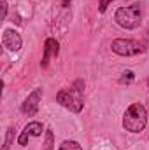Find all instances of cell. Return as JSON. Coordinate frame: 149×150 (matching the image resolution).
<instances>
[{"instance_id": "4", "label": "cell", "mask_w": 149, "mask_h": 150, "mask_svg": "<svg viewBox=\"0 0 149 150\" xmlns=\"http://www.w3.org/2000/svg\"><path fill=\"white\" fill-rule=\"evenodd\" d=\"M112 52L119 54V56H137L140 52H144V44L139 42V40H133V38H116L112 40L111 44Z\"/></svg>"}, {"instance_id": "13", "label": "cell", "mask_w": 149, "mask_h": 150, "mask_svg": "<svg viewBox=\"0 0 149 150\" xmlns=\"http://www.w3.org/2000/svg\"><path fill=\"white\" fill-rule=\"evenodd\" d=\"M30 138H32V136H30V134H28V133H27V131L23 129V133H21V134H19V138H18V143H19L21 147H27V145H28V140H30Z\"/></svg>"}, {"instance_id": "1", "label": "cell", "mask_w": 149, "mask_h": 150, "mask_svg": "<svg viewBox=\"0 0 149 150\" xmlns=\"http://www.w3.org/2000/svg\"><path fill=\"white\" fill-rule=\"evenodd\" d=\"M56 101L63 108H67V110H70L74 113H79L84 107V82L75 80L70 87H65V89L58 91Z\"/></svg>"}, {"instance_id": "7", "label": "cell", "mask_w": 149, "mask_h": 150, "mask_svg": "<svg viewBox=\"0 0 149 150\" xmlns=\"http://www.w3.org/2000/svg\"><path fill=\"white\" fill-rule=\"evenodd\" d=\"M58 52H60V44H58V40H54V38H47L46 44H44V56H42L40 67L46 68L47 63H49V58H56Z\"/></svg>"}, {"instance_id": "2", "label": "cell", "mask_w": 149, "mask_h": 150, "mask_svg": "<svg viewBox=\"0 0 149 150\" xmlns=\"http://www.w3.org/2000/svg\"><path fill=\"white\" fill-rule=\"evenodd\" d=\"M148 126V110L142 103H132L123 115V127L128 133H140Z\"/></svg>"}, {"instance_id": "11", "label": "cell", "mask_w": 149, "mask_h": 150, "mask_svg": "<svg viewBox=\"0 0 149 150\" xmlns=\"http://www.w3.org/2000/svg\"><path fill=\"white\" fill-rule=\"evenodd\" d=\"M133 79H135V75H133V72H130V70H126V72H123L121 74V77H119V84H132L133 82Z\"/></svg>"}, {"instance_id": "14", "label": "cell", "mask_w": 149, "mask_h": 150, "mask_svg": "<svg viewBox=\"0 0 149 150\" xmlns=\"http://www.w3.org/2000/svg\"><path fill=\"white\" fill-rule=\"evenodd\" d=\"M111 2H114V0H100V2H98V11H100V12H105V11H107V5H109Z\"/></svg>"}, {"instance_id": "15", "label": "cell", "mask_w": 149, "mask_h": 150, "mask_svg": "<svg viewBox=\"0 0 149 150\" xmlns=\"http://www.w3.org/2000/svg\"><path fill=\"white\" fill-rule=\"evenodd\" d=\"M0 5H2V18L7 16V2L5 0H0Z\"/></svg>"}, {"instance_id": "12", "label": "cell", "mask_w": 149, "mask_h": 150, "mask_svg": "<svg viewBox=\"0 0 149 150\" xmlns=\"http://www.w3.org/2000/svg\"><path fill=\"white\" fill-rule=\"evenodd\" d=\"M12 140H14V126H11V127L7 129V134H5V142H4V150H9L11 143H12Z\"/></svg>"}, {"instance_id": "8", "label": "cell", "mask_w": 149, "mask_h": 150, "mask_svg": "<svg viewBox=\"0 0 149 150\" xmlns=\"http://www.w3.org/2000/svg\"><path fill=\"white\" fill-rule=\"evenodd\" d=\"M25 131L30 134V136H34V138H37L42 134V131H44V127H42V124L37 122V120H32V122H28L27 126H25Z\"/></svg>"}, {"instance_id": "6", "label": "cell", "mask_w": 149, "mask_h": 150, "mask_svg": "<svg viewBox=\"0 0 149 150\" xmlns=\"http://www.w3.org/2000/svg\"><path fill=\"white\" fill-rule=\"evenodd\" d=\"M2 44H4V47H5V49H9V51L16 52V51H19V49H21L23 40H21V35H19L16 30H5V32H4V35H2Z\"/></svg>"}, {"instance_id": "9", "label": "cell", "mask_w": 149, "mask_h": 150, "mask_svg": "<svg viewBox=\"0 0 149 150\" xmlns=\"http://www.w3.org/2000/svg\"><path fill=\"white\" fill-rule=\"evenodd\" d=\"M58 150H82V147L74 142V140H65V142H62V145L58 147Z\"/></svg>"}, {"instance_id": "3", "label": "cell", "mask_w": 149, "mask_h": 150, "mask_svg": "<svg viewBox=\"0 0 149 150\" xmlns=\"http://www.w3.org/2000/svg\"><path fill=\"white\" fill-rule=\"evenodd\" d=\"M114 21L125 28V30H135L140 26L142 23V11H140V4H132L126 7H119L114 14Z\"/></svg>"}, {"instance_id": "10", "label": "cell", "mask_w": 149, "mask_h": 150, "mask_svg": "<svg viewBox=\"0 0 149 150\" xmlns=\"http://www.w3.org/2000/svg\"><path fill=\"white\" fill-rule=\"evenodd\" d=\"M54 149V134L51 129L46 131V140H44V150H53Z\"/></svg>"}, {"instance_id": "16", "label": "cell", "mask_w": 149, "mask_h": 150, "mask_svg": "<svg viewBox=\"0 0 149 150\" xmlns=\"http://www.w3.org/2000/svg\"><path fill=\"white\" fill-rule=\"evenodd\" d=\"M63 7H69V0H63Z\"/></svg>"}, {"instance_id": "5", "label": "cell", "mask_w": 149, "mask_h": 150, "mask_svg": "<svg viewBox=\"0 0 149 150\" xmlns=\"http://www.w3.org/2000/svg\"><path fill=\"white\" fill-rule=\"evenodd\" d=\"M40 100H42V87H37V89H34V91L27 96V100L23 101L21 112L25 113V115H28V117H34L39 110Z\"/></svg>"}]
</instances>
